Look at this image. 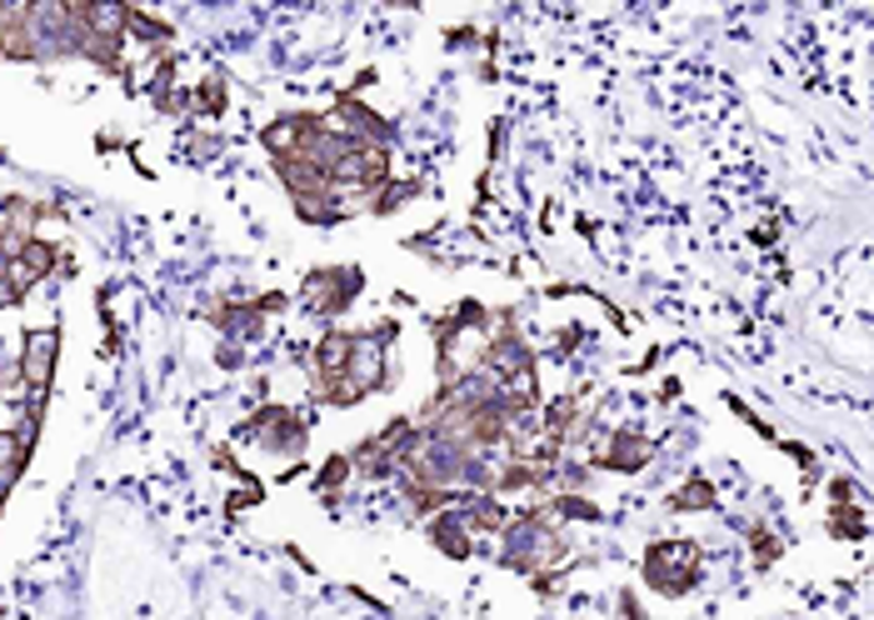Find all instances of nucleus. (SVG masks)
I'll list each match as a JSON object with an SVG mask.
<instances>
[{
  "label": "nucleus",
  "mask_w": 874,
  "mask_h": 620,
  "mask_svg": "<svg viewBox=\"0 0 874 620\" xmlns=\"http://www.w3.org/2000/svg\"><path fill=\"white\" fill-rule=\"evenodd\" d=\"M699 581V546L690 540H655L645 550V585L660 591V596H685L690 585Z\"/></svg>",
  "instance_id": "obj_1"
},
{
  "label": "nucleus",
  "mask_w": 874,
  "mask_h": 620,
  "mask_svg": "<svg viewBox=\"0 0 874 620\" xmlns=\"http://www.w3.org/2000/svg\"><path fill=\"white\" fill-rule=\"evenodd\" d=\"M366 290V275L360 265H325V271L306 275V300L320 310V315H345L350 300Z\"/></svg>",
  "instance_id": "obj_2"
},
{
  "label": "nucleus",
  "mask_w": 874,
  "mask_h": 620,
  "mask_svg": "<svg viewBox=\"0 0 874 620\" xmlns=\"http://www.w3.org/2000/svg\"><path fill=\"white\" fill-rule=\"evenodd\" d=\"M246 436L250 441H261L265 451H275V455H296L300 445H306V426H300L296 416L285 406H265V410H255V420L246 426Z\"/></svg>",
  "instance_id": "obj_3"
},
{
  "label": "nucleus",
  "mask_w": 874,
  "mask_h": 620,
  "mask_svg": "<svg viewBox=\"0 0 874 620\" xmlns=\"http://www.w3.org/2000/svg\"><path fill=\"white\" fill-rule=\"evenodd\" d=\"M56 356H60V331H56V325L25 335V356H21V385H25V391H36V395L50 391Z\"/></svg>",
  "instance_id": "obj_4"
},
{
  "label": "nucleus",
  "mask_w": 874,
  "mask_h": 620,
  "mask_svg": "<svg viewBox=\"0 0 874 620\" xmlns=\"http://www.w3.org/2000/svg\"><path fill=\"white\" fill-rule=\"evenodd\" d=\"M639 441H645V436H635V430H620L610 451L595 455V461H600L604 470H625V476H630V470H639V465L655 455V445H639Z\"/></svg>",
  "instance_id": "obj_5"
},
{
  "label": "nucleus",
  "mask_w": 874,
  "mask_h": 620,
  "mask_svg": "<svg viewBox=\"0 0 874 620\" xmlns=\"http://www.w3.org/2000/svg\"><path fill=\"white\" fill-rule=\"evenodd\" d=\"M31 451L36 445H25L15 430H0V501H5V490L21 480V470L31 465Z\"/></svg>",
  "instance_id": "obj_6"
},
{
  "label": "nucleus",
  "mask_w": 874,
  "mask_h": 620,
  "mask_svg": "<svg viewBox=\"0 0 874 620\" xmlns=\"http://www.w3.org/2000/svg\"><path fill=\"white\" fill-rule=\"evenodd\" d=\"M430 540H435L445 556H455V561H470V530L460 525V515H440L435 525H430Z\"/></svg>",
  "instance_id": "obj_7"
},
{
  "label": "nucleus",
  "mask_w": 874,
  "mask_h": 620,
  "mask_svg": "<svg viewBox=\"0 0 874 620\" xmlns=\"http://www.w3.org/2000/svg\"><path fill=\"white\" fill-rule=\"evenodd\" d=\"M720 505V496H715V486H709L705 476H690L685 486L670 496V511H715Z\"/></svg>",
  "instance_id": "obj_8"
},
{
  "label": "nucleus",
  "mask_w": 874,
  "mask_h": 620,
  "mask_svg": "<svg viewBox=\"0 0 874 620\" xmlns=\"http://www.w3.org/2000/svg\"><path fill=\"white\" fill-rule=\"evenodd\" d=\"M750 550H755V561H759V565H775L785 546H780V536H775L769 525H750Z\"/></svg>",
  "instance_id": "obj_9"
},
{
  "label": "nucleus",
  "mask_w": 874,
  "mask_h": 620,
  "mask_svg": "<svg viewBox=\"0 0 874 620\" xmlns=\"http://www.w3.org/2000/svg\"><path fill=\"white\" fill-rule=\"evenodd\" d=\"M829 530H835V536H850V540H864V511L835 505V511H829Z\"/></svg>",
  "instance_id": "obj_10"
},
{
  "label": "nucleus",
  "mask_w": 874,
  "mask_h": 620,
  "mask_svg": "<svg viewBox=\"0 0 874 620\" xmlns=\"http://www.w3.org/2000/svg\"><path fill=\"white\" fill-rule=\"evenodd\" d=\"M350 470H355V465H350V455H331V461L320 465V486H325V490H331V496H335V490L345 486V476H350Z\"/></svg>",
  "instance_id": "obj_11"
},
{
  "label": "nucleus",
  "mask_w": 874,
  "mask_h": 620,
  "mask_svg": "<svg viewBox=\"0 0 874 620\" xmlns=\"http://www.w3.org/2000/svg\"><path fill=\"white\" fill-rule=\"evenodd\" d=\"M410 195H420V180H405V186H385V195H380V205H375V215H391V211H400Z\"/></svg>",
  "instance_id": "obj_12"
},
{
  "label": "nucleus",
  "mask_w": 874,
  "mask_h": 620,
  "mask_svg": "<svg viewBox=\"0 0 874 620\" xmlns=\"http://www.w3.org/2000/svg\"><path fill=\"white\" fill-rule=\"evenodd\" d=\"M620 616H625V620H645V610L635 606V591H620Z\"/></svg>",
  "instance_id": "obj_13"
},
{
  "label": "nucleus",
  "mask_w": 874,
  "mask_h": 620,
  "mask_svg": "<svg viewBox=\"0 0 874 620\" xmlns=\"http://www.w3.org/2000/svg\"><path fill=\"white\" fill-rule=\"evenodd\" d=\"M829 496H835V505H845L854 496V486H850V476H839V480H829Z\"/></svg>",
  "instance_id": "obj_14"
}]
</instances>
